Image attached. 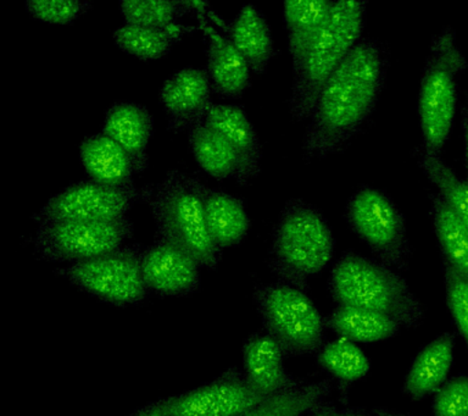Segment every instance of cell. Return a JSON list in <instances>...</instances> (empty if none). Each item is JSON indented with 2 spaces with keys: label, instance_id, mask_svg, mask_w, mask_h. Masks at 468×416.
I'll return each instance as SVG.
<instances>
[{
  "label": "cell",
  "instance_id": "1",
  "mask_svg": "<svg viewBox=\"0 0 468 416\" xmlns=\"http://www.w3.org/2000/svg\"><path fill=\"white\" fill-rule=\"evenodd\" d=\"M389 64L387 46L360 38L322 87L309 118L303 158H327L346 147L378 103Z\"/></svg>",
  "mask_w": 468,
  "mask_h": 416
},
{
  "label": "cell",
  "instance_id": "2",
  "mask_svg": "<svg viewBox=\"0 0 468 416\" xmlns=\"http://www.w3.org/2000/svg\"><path fill=\"white\" fill-rule=\"evenodd\" d=\"M328 291L336 305L382 314L402 328H419L424 320L422 303L398 270L355 251L336 261Z\"/></svg>",
  "mask_w": 468,
  "mask_h": 416
},
{
  "label": "cell",
  "instance_id": "3",
  "mask_svg": "<svg viewBox=\"0 0 468 416\" xmlns=\"http://www.w3.org/2000/svg\"><path fill=\"white\" fill-rule=\"evenodd\" d=\"M335 239L324 214L302 199L291 200L274 226L269 254L280 283L309 291V280L328 265Z\"/></svg>",
  "mask_w": 468,
  "mask_h": 416
},
{
  "label": "cell",
  "instance_id": "4",
  "mask_svg": "<svg viewBox=\"0 0 468 416\" xmlns=\"http://www.w3.org/2000/svg\"><path fill=\"white\" fill-rule=\"evenodd\" d=\"M204 189L199 178L175 170L154 186L149 203L157 226L156 236L181 248L200 268L215 270L221 261L222 250L207 231Z\"/></svg>",
  "mask_w": 468,
  "mask_h": 416
},
{
  "label": "cell",
  "instance_id": "5",
  "mask_svg": "<svg viewBox=\"0 0 468 416\" xmlns=\"http://www.w3.org/2000/svg\"><path fill=\"white\" fill-rule=\"evenodd\" d=\"M367 2H333L324 28L294 72L289 109L298 122L310 118L322 87L361 38Z\"/></svg>",
  "mask_w": 468,
  "mask_h": 416
},
{
  "label": "cell",
  "instance_id": "6",
  "mask_svg": "<svg viewBox=\"0 0 468 416\" xmlns=\"http://www.w3.org/2000/svg\"><path fill=\"white\" fill-rule=\"evenodd\" d=\"M468 61L457 46L452 27H444L431 41L420 80L419 116L423 151L441 155L452 133L457 104V75Z\"/></svg>",
  "mask_w": 468,
  "mask_h": 416
},
{
  "label": "cell",
  "instance_id": "7",
  "mask_svg": "<svg viewBox=\"0 0 468 416\" xmlns=\"http://www.w3.org/2000/svg\"><path fill=\"white\" fill-rule=\"evenodd\" d=\"M252 299L263 332L281 346L285 357L313 356L324 346V316L306 292L277 281L256 287Z\"/></svg>",
  "mask_w": 468,
  "mask_h": 416
},
{
  "label": "cell",
  "instance_id": "8",
  "mask_svg": "<svg viewBox=\"0 0 468 416\" xmlns=\"http://www.w3.org/2000/svg\"><path fill=\"white\" fill-rule=\"evenodd\" d=\"M143 251L141 244H130L55 272L98 301L121 308L138 306L150 294L143 279Z\"/></svg>",
  "mask_w": 468,
  "mask_h": 416
},
{
  "label": "cell",
  "instance_id": "9",
  "mask_svg": "<svg viewBox=\"0 0 468 416\" xmlns=\"http://www.w3.org/2000/svg\"><path fill=\"white\" fill-rule=\"evenodd\" d=\"M346 218L380 261L398 272L409 268L411 248L404 215L389 196L372 186H362L347 202Z\"/></svg>",
  "mask_w": 468,
  "mask_h": 416
},
{
  "label": "cell",
  "instance_id": "10",
  "mask_svg": "<svg viewBox=\"0 0 468 416\" xmlns=\"http://www.w3.org/2000/svg\"><path fill=\"white\" fill-rule=\"evenodd\" d=\"M130 219L61 221L40 225L33 237L37 257L50 262H80L119 250L133 236Z\"/></svg>",
  "mask_w": 468,
  "mask_h": 416
},
{
  "label": "cell",
  "instance_id": "11",
  "mask_svg": "<svg viewBox=\"0 0 468 416\" xmlns=\"http://www.w3.org/2000/svg\"><path fill=\"white\" fill-rule=\"evenodd\" d=\"M269 398L260 396L237 368L196 389L153 401L127 416H241Z\"/></svg>",
  "mask_w": 468,
  "mask_h": 416
},
{
  "label": "cell",
  "instance_id": "12",
  "mask_svg": "<svg viewBox=\"0 0 468 416\" xmlns=\"http://www.w3.org/2000/svg\"><path fill=\"white\" fill-rule=\"evenodd\" d=\"M154 186L117 189L82 181L55 195L33 217L39 225L61 221H105L124 218L135 204L149 202Z\"/></svg>",
  "mask_w": 468,
  "mask_h": 416
},
{
  "label": "cell",
  "instance_id": "13",
  "mask_svg": "<svg viewBox=\"0 0 468 416\" xmlns=\"http://www.w3.org/2000/svg\"><path fill=\"white\" fill-rule=\"evenodd\" d=\"M200 265L181 248L156 236L142 255L143 279L150 293L186 297L199 290Z\"/></svg>",
  "mask_w": 468,
  "mask_h": 416
},
{
  "label": "cell",
  "instance_id": "14",
  "mask_svg": "<svg viewBox=\"0 0 468 416\" xmlns=\"http://www.w3.org/2000/svg\"><path fill=\"white\" fill-rule=\"evenodd\" d=\"M160 101L168 116V129L175 133L207 123L212 108L207 72L194 68L176 72L164 83Z\"/></svg>",
  "mask_w": 468,
  "mask_h": 416
},
{
  "label": "cell",
  "instance_id": "15",
  "mask_svg": "<svg viewBox=\"0 0 468 416\" xmlns=\"http://www.w3.org/2000/svg\"><path fill=\"white\" fill-rule=\"evenodd\" d=\"M285 354L272 337L262 332L250 336L243 347V374L260 396L271 398L305 383L285 368Z\"/></svg>",
  "mask_w": 468,
  "mask_h": 416
},
{
  "label": "cell",
  "instance_id": "16",
  "mask_svg": "<svg viewBox=\"0 0 468 416\" xmlns=\"http://www.w3.org/2000/svg\"><path fill=\"white\" fill-rule=\"evenodd\" d=\"M207 123L221 133L237 153L239 160L236 177L238 184L247 185L258 176L261 144L244 109L238 105H212Z\"/></svg>",
  "mask_w": 468,
  "mask_h": 416
},
{
  "label": "cell",
  "instance_id": "17",
  "mask_svg": "<svg viewBox=\"0 0 468 416\" xmlns=\"http://www.w3.org/2000/svg\"><path fill=\"white\" fill-rule=\"evenodd\" d=\"M207 38V76L222 98H238L250 85V67L229 36L219 34L199 14Z\"/></svg>",
  "mask_w": 468,
  "mask_h": 416
},
{
  "label": "cell",
  "instance_id": "18",
  "mask_svg": "<svg viewBox=\"0 0 468 416\" xmlns=\"http://www.w3.org/2000/svg\"><path fill=\"white\" fill-rule=\"evenodd\" d=\"M153 126V116L142 105L116 103L106 112L104 134L123 149L134 173H143L148 167L146 151Z\"/></svg>",
  "mask_w": 468,
  "mask_h": 416
},
{
  "label": "cell",
  "instance_id": "19",
  "mask_svg": "<svg viewBox=\"0 0 468 416\" xmlns=\"http://www.w3.org/2000/svg\"><path fill=\"white\" fill-rule=\"evenodd\" d=\"M455 345L456 335L445 332L424 346L406 374L402 392L413 400L433 396L448 378Z\"/></svg>",
  "mask_w": 468,
  "mask_h": 416
},
{
  "label": "cell",
  "instance_id": "20",
  "mask_svg": "<svg viewBox=\"0 0 468 416\" xmlns=\"http://www.w3.org/2000/svg\"><path fill=\"white\" fill-rule=\"evenodd\" d=\"M80 160L94 182L117 189L135 187L133 167L123 149L106 134H95L80 144Z\"/></svg>",
  "mask_w": 468,
  "mask_h": 416
},
{
  "label": "cell",
  "instance_id": "21",
  "mask_svg": "<svg viewBox=\"0 0 468 416\" xmlns=\"http://www.w3.org/2000/svg\"><path fill=\"white\" fill-rule=\"evenodd\" d=\"M332 5L333 2L328 0H291L284 3L288 48L294 72L302 67L311 46L324 28Z\"/></svg>",
  "mask_w": 468,
  "mask_h": 416
},
{
  "label": "cell",
  "instance_id": "22",
  "mask_svg": "<svg viewBox=\"0 0 468 416\" xmlns=\"http://www.w3.org/2000/svg\"><path fill=\"white\" fill-rule=\"evenodd\" d=\"M204 213L207 231L221 250L238 246L250 229L244 203L229 193L205 187Z\"/></svg>",
  "mask_w": 468,
  "mask_h": 416
},
{
  "label": "cell",
  "instance_id": "23",
  "mask_svg": "<svg viewBox=\"0 0 468 416\" xmlns=\"http://www.w3.org/2000/svg\"><path fill=\"white\" fill-rule=\"evenodd\" d=\"M229 37L248 61L250 70L261 74L273 56V39L265 16L255 5H245L230 24Z\"/></svg>",
  "mask_w": 468,
  "mask_h": 416
},
{
  "label": "cell",
  "instance_id": "24",
  "mask_svg": "<svg viewBox=\"0 0 468 416\" xmlns=\"http://www.w3.org/2000/svg\"><path fill=\"white\" fill-rule=\"evenodd\" d=\"M327 330L351 342L373 343L387 341L401 331V326L382 314L371 310L336 306L324 317Z\"/></svg>",
  "mask_w": 468,
  "mask_h": 416
},
{
  "label": "cell",
  "instance_id": "25",
  "mask_svg": "<svg viewBox=\"0 0 468 416\" xmlns=\"http://www.w3.org/2000/svg\"><path fill=\"white\" fill-rule=\"evenodd\" d=\"M317 364L331 376L340 396L347 400L353 383L361 381L371 371V361L364 350L349 339L338 337L324 343L316 354Z\"/></svg>",
  "mask_w": 468,
  "mask_h": 416
},
{
  "label": "cell",
  "instance_id": "26",
  "mask_svg": "<svg viewBox=\"0 0 468 416\" xmlns=\"http://www.w3.org/2000/svg\"><path fill=\"white\" fill-rule=\"evenodd\" d=\"M189 144L194 158L216 180L237 177L239 160L232 145L207 123L189 130Z\"/></svg>",
  "mask_w": 468,
  "mask_h": 416
},
{
  "label": "cell",
  "instance_id": "27",
  "mask_svg": "<svg viewBox=\"0 0 468 416\" xmlns=\"http://www.w3.org/2000/svg\"><path fill=\"white\" fill-rule=\"evenodd\" d=\"M431 217L441 259L468 281V231L439 193L431 198Z\"/></svg>",
  "mask_w": 468,
  "mask_h": 416
},
{
  "label": "cell",
  "instance_id": "28",
  "mask_svg": "<svg viewBox=\"0 0 468 416\" xmlns=\"http://www.w3.org/2000/svg\"><path fill=\"white\" fill-rule=\"evenodd\" d=\"M335 389L332 379L305 382L288 392L277 394L241 416H305L327 404Z\"/></svg>",
  "mask_w": 468,
  "mask_h": 416
},
{
  "label": "cell",
  "instance_id": "29",
  "mask_svg": "<svg viewBox=\"0 0 468 416\" xmlns=\"http://www.w3.org/2000/svg\"><path fill=\"white\" fill-rule=\"evenodd\" d=\"M186 28L182 25L174 28H153L126 24L117 28L113 39L123 52L139 59H160L170 53L176 43L181 41Z\"/></svg>",
  "mask_w": 468,
  "mask_h": 416
},
{
  "label": "cell",
  "instance_id": "30",
  "mask_svg": "<svg viewBox=\"0 0 468 416\" xmlns=\"http://www.w3.org/2000/svg\"><path fill=\"white\" fill-rule=\"evenodd\" d=\"M207 3L201 2H163V0H137L120 2L121 13L127 24L153 28H174L176 19L197 12L207 13Z\"/></svg>",
  "mask_w": 468,
  "mask_h": 416
},
{
  "label": "cell",
  "instance_id": "31",
  "mask_svg": "<svg viewBox=\"0 0 468 416\" xmlns=\"http://www.w3.org/2000/svg\"><path fill=\"white\" fill-rule=\"evenodd\" d=\"M416 158L420 169L437 186L439 195L446 200L468 231V181L457 176L455 171L441 158V155L417 151Z\"/></svg>",
  "mask_w": 468,
  "mask_h": 416
},
{
  "label": "cell",
  "instance_id": "32",
  "mask_svg": "<svg viewBox=\"0 0 468 416\" xmlns=\"http://www.w3.org/2000/svg\"><path fill=\"white\" fill-rule=\"evenodd\" d=\"M444 272L446 304L453 324L468 349V281L463 279L448 261L441 259Z\"/></svg>",
  "mask_w": 468,
  "mask_h": 416
},
{
  "label": "cell",
  "instance_id": "33",
  "mask_svg": "<svg viewBox=\"0 0 468 416\" xmlns=\"http://www.w3.org/2000/svg\"><path fill=\"white\" fill-rule=\"evenodd\" d=\"M434 416H468V375L450 379L433 394Z\"/></svg>",
  "mask_w": 468,
  "mask_h": 416
},
{
  "label": "cell",
  "instance_id": "34",
  "mask_svg": "<svg viewBox=\"0 0 468 416\" xmlns=\"http://www.w3.org/2000/svg\"><path fill=\"white\" fill-rule=\"evenodd\" d=\"M91 6L88 2L72 0H32L26 9L37 20L51 24H71Z\"/></svg>",
  "mask_w": 468,
  "mask_h": 416
},
{
  "label": "cell",
  "instance_id": "35",
  "mask_svg": "<svg viewBox=\"0 0 468 416\" xmlns=\"http://www.w3.org/2000/svg\"><path fill=\"white\" fill-rule=\"evenodd\" d=\"M305 416H354L353 408L336 409L324 404Z\"/></svg>",
  "mask_w": 468,
  "mask_h": 416
},
{
  "label": "cell",
  "instance_id": "36",
  "mask_svg": "<svg viewBox=\"0 0 468 416\" xmlns=\"http://www.w3.org/2000/svg\"><path fill=\"white\" fill-rule=\"evenodd\" d=\"M463 127L464 133V159H466V167H467V175H468V91L466 93V98H464V103L463 105Z\"/></svg>",
  "mask_w": 468,
  "mask_h": 416
},
{
  "label": "cell",
  "instance_id": "37",
  "mask_svg": "<svg viewBox=\"0 0 468 416\" xmlns=\"http://www.w3.org/2000/svg\"><path fill=\"white\" fill-rule=\"evenodd\" d=\"M368 411V409H367ZM369 416H412L405 412L391 411L387 408H373L368 411Z\"/></svg>",
  "mask_w": 468,
  "mask_h": 416
},
{
  "label": "cell",
  "instance_id": "38",
  "mask_svg": "<svg viewBox=\"0 0 468 416\" xmlns=\"http://www.w3.org/2000/svg\"><path fill=\"white\" fill-rule=\"evenodd\" d=\"M354 416H369L367 409L353 408Z\"/></svg>",
  "mask_w": 468,
  "mask_h": 416
}]
</instances>
